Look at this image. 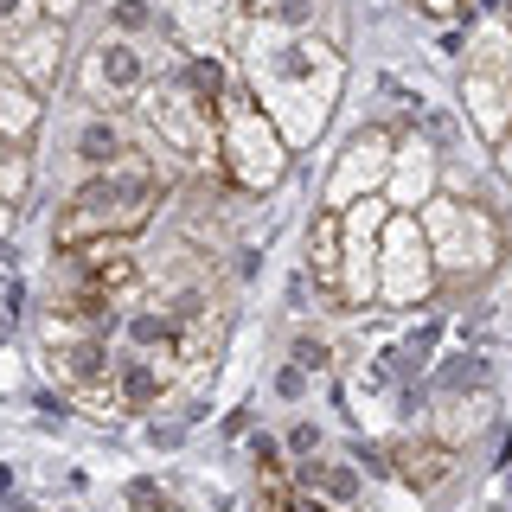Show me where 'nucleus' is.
Here are the masks:
<instances>
[{
	"label": "nucleus",
	"instance_id": "1",
	"mask_svg": "<svg viewBox=\"0 0 512 512\" xmlns=\"http://www.w3.org/2000/svg\"><path fill=\"white\" fill-rule=\"evenodd\" d=\"M167 192H173V173H167V167H154L148 154H122L116 167L90 173V180L71 192V205H64L52 244H58V250H77V244L135 237L141 224H148L160 205H167Z\"/></svg>",
	"mask_w": 512,
	"mask_h": 512
},
{
	"label": "nucleus",
	"instance_id": "2",
	"mask_svg": "<svg viewBox=\"0 0 512 512\" xmlns=\"http://www.w3.org/2000/svg\"><path fill=\"white\" fill-rule=\"evenodd\" d=\"M314 90H327L333 96V52H320V45H308L301 32H263V39H250V90H263V103H269V116H276V128L288 141H301V135H314L320 128V96Z\"/></svg>",
	"mask_w": 512,
	"mask_h": 512
},
{
	"label": "nucleus",
	"instance_id": "3",
	"mask_svg": "<svg viewBox=\"0 0 512 512\" xmlns=\"http://www.w3.org/2000/svg\"><path fill=\"white\" fill-rule=\"evenodd\" d=\"M423 231H429V244H436V269H448V282H480L500 263V224L480 212V205L429 199Z\"/></svg>",
	"mask_w": 512,
	"mask_h": 512
},
{
	"label": "nucleus",
	"instance_id": "4",
	"mask_svg": "<svg viewBox=\"0 0 512 512\" xmlns=\"http://www.w3.org/2000/svg\"><path fill=\"white\" fill-rule=\"evenodd\" d=\"M218 167H231L237 186H276V173H282V128H276L269 109H256V90L231 96V109H224Z\"/></svg>",
	"mask_w": 512,
	"mask_h": 512
},
{
	"label": "nucleus",
	"instance_id": "5",
	"mask_svg": "<svg viewBox=\"0 0 512 512\" xmlns=\"http://www.w3.org/2000/svg\"><path fill=\"white\" fill-rule=\"evenodd\" d=\"M461 96H468V116L487 141L512 135V32L487 26L474 39L468 64H461Z\"/></svg>",
	"mask_w": 512,
	"mask_h": 512
},
{
	"label": "nucleus",
	"instance_id": "6",
	"mask_svg": "<svg viewBox=\"0 0 512 512\" xmlns=\"http://www.w3.org/2000/svg\"><path fill=\"white\" fill-rule=\"evenodd\" d=\"M77 84H84L90 103H103V109H116V103H135V96H148L154 84V64L148 52H141L135 39H96L90 52H84V71H77Z\"/></svg>",
	"mask_w": 512,
	"mask_h": 512
},
{
	"label": "nucleus",
	"instance_id": "7",
	"mask_svg": "<svg viewBox=\"0 0 512 512\" xmlns=\"http://www.w3.org/2000/svg\"><path fill=\"white\" fill-rule=\"evenodd\" d=\"M378 288L391 301H423L436 288V244H429L423 218H391L384 224V276Z\"/></svg>",
	"mask_w": 512,
	"mask_h": 512
},
{
	"label": "nucleus",
	"instance_id": "8",
	"mask_svg": "<svg viewBox=\"0 0 512 512\" xmlns=\"http://www.w3.org/2000/svg\"><path fill=\"white\" fill-rule=\"evenodd\" d=\"M391 167H397V141H391V128H365V135L346 148L340 173H333V199H359V192H372Z\"/></svg>",
	"mask_w": 512,
	"mask_h": 512
},
{
	"label": "nucleus",
	"instance_id": "9",
	"mask_svg": "<svg viewBox=\"0 0 512 512\" xmlns=\"http://www.w3.org/2000/svg\"><path fill=\"white\" fill-rule=\"evenodd\" d=\"M7 64H13V77H26V84L45 96L58 84V64H64V26L39 20L32 32H20V39L7 45Z\"/></svg>",
	"mask_w": 512,
	"mask_h": 512
},
{
	"label": "nucleus",
	"instance_id": "10",
	"mask_svg": "<svg viewBox=\"0 0 512 512\" xmlns=\"http://www.w3.org/2000/svg\"><path fill=\"white\" fill-rule=\"evenodd\" d=\"M308 276L320 295L346 301V218L340 212H314L308 224Z\"/></svg>",
	"mask_w": 512,
	"mask_h": 512
},
{
	"label": "nucleus",
	"instance_id": "11",
	"mask_svg": "<svg viewBox=\"0 0 512 512\" xmlns=\"http://www.w3.org/2000/svg\"><path fill=\"white\" fill-rule=\"evenodd\" d=\"M52 372L71 384V391H96V384H116V365H109L103 333H71V340L52 346Z\"/></svg>",
	"mask_w": 512,
	"mask_h": 512
},
{
	"label": "nucleus",
	"instance_id": "12",
	"mask_svg": "<svg viewBox=\"0 0 512 512\" xmlns=\"http://www.w3.org/2000/svg\"><path fill=\"white\" fill-rule=\"evenodd\" d=\"M173 84L186 90V103L199 109L212 128H224V109H231V71H224L218 58H186L180 71H173Z\"/></svg>",
	"mask_w": 512,
	"mask_h": 512
},
{
	"label": "nucleus",
	"instance_id": "13",
	"mask_svg": "<svg viewBox=\"0 0 512 512\" xmlns=\"http://www.w3.org/2000/svg\"><path fill=\"white\" fill-rule=\"evenodd\" d=\"M122 154H135V148H128V135L116 128V116H96V109H90V116H77L71 160H77L84 173H103V167H116Z\"/></svg>",
	"mask_w": 512,
	"mask_h": 512
},
{
	"label": "nucleus",
	"instance_id": "14",
	"mask_svg": "<svg viewBox=\"0 0 512 512\" xmlns=\"http://www.w3.org/2000/svg\"><path fill=\"white\" fill-rule=\"evenodd\" d=\"M448 474H455V442H410L397 455V480L416 493H436Z\"/></svg>",
	"mask_w": 512,
	"mask_h": 512
},
{
	"label": "nucleus",
	"instance_id": "15",
	"mask_svg": "<svg viewBox=\"0 0 512 512\" xmlns=\"http://www.w3.org/2000/svg\"><path fill=\"white\" fill-rule=\"evenodd\" d=\"M167 391H173L167 365H148V359L116 365V397H122V410H148V404H160Z\"/></svg>",
	"mask_w": 512,
	"mask_h": 512
},
{
	"label": "nucleus",
	"instance_id": "16",
	"mask_svg": "<svg viewBox=\"0 0 512 512\" xmlns=\"http://www.w3.org/2000/svg\"><path fill=\"white\" fill-rule=\"evenodd\" d=\"M109 32H116V39H148V32H160L154 0H116V7H109Z\"/></svg>",
	"mask_w": 512,
	"mask_h": 512
},
{
	"label": "nucleus",
	"instance_id": "17",
	"mask_svg": "<svg viewBox=\"0 0 512 512\" xmlns=\"http://www.w3.org/2000/svg\"><path fill=\"white\" fill-rule=\"evenodd\" d=\"M429 154L423 148H410V154H397V167H391V180H397V199L404 205H423L429 199Z\"/></svg>",
	"mask_w": 512,
	"mask_h": 512
},
{
	"label": "nucleus",
	"instance_id": "18",
	"mask_svg": "<svg viewBox=\"0 0 512 512\" xmlns=\"http://www.w3.org/2000/svg\"><path fill=\"white\" fill-rule=\"evenodd\" d=\"M39 13H45V0H0V39H20V32L39 26Z\"/></svg>",
	"mask_w": 512,
	"mask_h": 512
},
{
	"label": "nucleus",
	"instance_id": "19",
	"mask_svg": "<svg viewBox=\"0 0 512 512\" xmlns=\"http://www.w3.org/2000/svg\"><path fill=\"white\" fill-rule=\"evenodd\" d=\"M128 506L135 512H173V500L154 487V480H135V487H128Z\"/></svg>",
	"mask_w": 512,
	"mask_h": 512
},
{
	"label": "nucleus",
	"instance_id": "20",
	"mask_svg": "<svg viewBox=\"0 0 512 512\" xmlns=\"http://www.w3.org/2000/svg\"><path fill=\"white\" fill-rule=\"evenodd\" d=\"M288 448H295V455H314V448H320V429L314 423H295V429H288Z\"/></svg>",
	"mask_w": 512,
	"mask_h": 512
},
{
	"label": "nucleus",
	"instance_id": "21",
	"mask_svg": "<svg viewBox=\"0 0 512 512\" xmlns=\"http://www.w3.org/2000/svg\"><path fill=\"white\" fill-rule=\"evenodd\" d=\"M423 7H429V13H442V20H448V13H461V0H423Z\"/></svg>",
	"mask_w": 512,
	"mask_h": 512
},
{
	"label": "nucleus",
	"instance_id": "22",
	"mask_svg": "<svg viewBox=\"0 0 512 512\" xmlns=\"http://www.w3.org/2000/svg\"><path fill=\"white\" fill-rule=\"evenodd\" d=\"M71 7L77 0H45V13H58V20H71Z\"/></svg>",
	"mask_w": 512,
	"mask_h": 512
},
{
	"label": "nucleus",
	"instance_id": "23",
	"mask_svg": "<svg viewBox=\"0 0 512 512\" xmlns=\"http://www.w3.org/2000/svg\"><path fill=\"white\" fill-rule=\"evenodd\" d=\"M7 224H13V205H7V199H0V237H7Z\"/></svg>",
	"mask_w": 512,
	"mask_h": 512
},
{
	"label": "nucleus",
	"instance_id": "24",
	"mask_svg": "<svg viewBox=\"0 0 512 512\" xmlns=\"http://www.w3.org/2000/svg\"><path fill=\"white\" fill-rule=\"evenodd\" d=\"M256 7H263V0H237V13H256Z\"/></svg>",
	"mask_w": 512,
	"mask_h": 512
},
{
	"label": "nucleus",
	"instance_id": "25",
	"mask_svg": "<svg viewBox=\"0 0 512 512\" xmlns=\"http://www.w3.org/2000/svg\"><path fill=\"white\" fill-rule=\"evenodd\" d=\"M500 148H512V135H506V141H500Z\"/></svg>",
	"mask_w": 512,
	"mask_h": 512
},
{
	"label": "nucleus",
	"instance_id": "26",
	"mask_svg": "<svg viewBox=\"0 0 512 512\" xmlns=\"http://www.w3.org/2000/svg\"><path fill=\"white\" fill-rule=\"evenodd\" d=\"M506 32H512V26H506Z\"/></svg>",
	"mask_w": 512,
	"mask_h": 512
}]
</instances>
